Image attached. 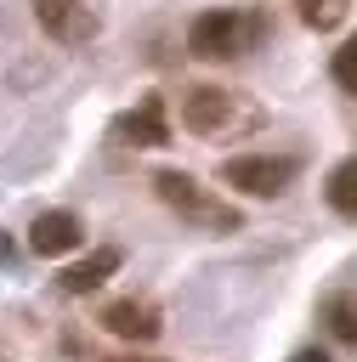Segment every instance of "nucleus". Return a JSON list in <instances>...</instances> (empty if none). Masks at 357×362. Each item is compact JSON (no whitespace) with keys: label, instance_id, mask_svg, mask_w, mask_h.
Returning <instances> with one entry per match:
<instances>
[{"label":"nucleus","instance_id":"obj_5","mask_svg":"<svg viewBox=\"0 0 357 362\" xmlns=\"http://www.w3.org/2000/svg\"><path fill=\"white\" fill-rule=\"evenodd\" d=\"M113 136L125 147H164L170 141V107H164V96H142L130 113H119Z\"/></svg>","mask_w":357,"mask_h":362},{"label":"nucleus","instance_id":"obj_12","mask_svg":"<svg viewBox=\"0 0 357 362\" xmlns=\"http://www.w3.org/2000/svg\"><path fill=\"white\" fill-rule=\"evenodd\" d=\"M346 11H351V0H300V23H306V28H317V34L340 28V23H346Z\"/></svg>","mask_w":357,"mask_h":362},{"label":"nucleus","instance_id":"obj_9","mask_svg":"<svg viewBox=\"0 0 357 362\" xmlns=\"http://www.w3.org/2000/svg\"><path fill=\"white\" fill-rule=\"evenodd\" d=\"M79 215H68V209H45V215H34V226H28V249L34 255H68V249H79Z\"/></svg>","mask_w":357,"mask_h":362},{"label":"nucleus","instance_id":"obj_11","mask_svg":"<svg viewBox=\"0 0 357 362\" xmlns=\"http://www.w3.org/2000/svg\"><path fill=\"white\" fill-rule=\"evenodd\" d=\"M323 322H329L340 339H351V345H357V288L329 294V300H323Z\"/></svg>","mask_w":357,"mask_h":362},{"label":"nucleus","instance_id":"obj_4","mask_svg":"<svg viewBox=\"0 0 357 362\" xmlns=\"http://www.w3.org/2000/svg\"><path fill=\"white\" fill-rule=\"evenodd\" d=\"M295 175H300V164L289 153H238V158L221 164V181L249 192V198H278Z\"/></svg>","mask_w":357,"mask_h":362},{"label":"nucleus","instance_id":"obj_7","mask_svg":"<svg viewBox=\"0 0 357 362\" xmlns=\"http://www.w3.org/2000/svg\"><path fill=\"white\" fill-rule=\"evenodd\" d=\"M102 328L108 334H119V339H136V345H147V339H159V305L153 300H136V294H125V300H113V305H102Z\"/></svg>","mask_w":357,"mask_h":362},{"label":"nucleus","instance_id":"obj_6","mask_svg":"<svg viewBox=\"0 0 357 362\" xmlns=\"http://www.w3.org/2000/svg\"><path fill=\"white\" fill-rule=\"evenodd\" d=\"M34 17H40V28H45L51 40H62V45H85V40L96 34V11H91L85 0H34Z\"/></svg>","mask_w":357,"mask_h":362},{"label":"nucleus","instance_id":"obj_3","mask_svg":"<svg viewBox=\"0 0 357 362\" xmlns=\"http://www.w3.org/2000/svg\"><path fill=\"white\" fill-rule=\"evenodd\" d=\"M153 192L181 215V221H193V226H204V232H238V209L227 204V198H215L198 175H187V170H159L153 175Z\"/></svg>","mask_w":357,"mask_h":362},{"label":"nucleus","instance_id":"obj_13","mask_svg":"<svg viewBox=\"0 0 357 362\" xmlns=\"http://www.w3.org/2000/svg\"><path fill=\"white\" fill-rule=\"evenodd\" d=\"M334 85L357 96V34H351V40H346V45L334 51Z\"/></svg>","mask_w":357,"mask_h":362},{"label":"nucleus","instance_id":"obj_16","mask_svg":"<svg viewBox=\"0 0 357 362\" xmlns=\"http://www.w3.org/2000/svg\"><path fill=\"white\" fill-rule=\"evenodd\" d=\"M0 362H11V351H6V345H0Z\"/></svg>","mask_w":357,"mask_h":362},{"label":"nucleus","instance_id":"obj_8","mask_svg":"<svg viewBox=\"0 0 357 362\" xmlns=\"http://www.w3.org/2000/svg\"><path fill=\"white\" fill-rule=\"evenodd\" d=\"M119 260H125V255H119L113 243H102V249H91L85 260L62 266V272H57V288H62V294H91V288H102V283L119 272Z\"/></svg>","mask_w":357,"mask_h":362},{"label":"nucleus","instance_id":"obj_1","mask_svg":"<svg viewBox=\"0 0 357 362\" xmlns=\"http://www.w3.org/2000/svg\"><path fill=\"white\" fill-rule=\"evenodd\" d=\"M261 102L244 90H221V85H193L181 90V124L204 141H238L249 130H261Z\"/></svg>","mask_w":357,"mask_h":362},{"label":"nucleus","instance_id":"obj_2","mask_svg":"<svg viewBox=\"0 0 357 362\" xmlns=\"http://www.w3.org/2000/svg\"><path fill=\"white\" fill-rule=\"evenodd\" d=\"M261 40H266V17L261 11H244V6H215V11H198L187 23V51L204 57V62L249 57Z\"/></svg>","mask_w":357,"mask_h":362},{"label":"nucleus","instance_id":"obj_10","mask_svg":"<svg viewBox=\"0 0 357 362\" xmlns=\"http://www.w3.org/2000/svg\"><path fill=\"white\" fill-rule=\"evenodd\" d=\"M323 192H329V204H334V215H346V221H357V153H351V158H340V164L329 170V181H323Z\"/></svg>","mask_w":357,"mask_h":362},{"label":"nucleus","instance_id":"obj_15","mask_svg":"<svg viewBox=\"0 0 357 362\" xmlns=\"http://www.w3.org/2000/svg\"><path fill=\"white\" fill-rule=\"evenodd\" d=\"M102 362H159V356H136V351H125V356H102Z\"/></svg>","mask_w":357,"mask_h":362},{"label":"nucleus","instance_id":"obj_14","mask_svg":"<svg viewBox=\"0 0 357 362\" xmlns=\"http://www.w3.org/2000/svg\"><path fill=\"white\" fill-rule=\"evenodd\" d=\"M289 362H329V356H323V351H295Z\"/></svg>","mask_w":357,"mask_h":362}]
</instances>
